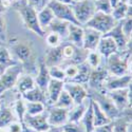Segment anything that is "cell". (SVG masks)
<instances>
[{"label":"cell","mask_w":132,"mask_h":132,"mask_svg":"<svg viewBox=\"0 0 132 132\" xmlns=\"http://www.w3.org/2000/svg\"><path fill=\"white\" fill-rule=\"evenodd\" d=\"M11 52L18 63L21 64L23 73L35 76L38 69V59L33 45L28 40H14L11 43Z\"/></svg>","instance_id":"6da1fadb"},{"label":"cell","mask_w":132,"mask_h":132,"mask_svg":"<svg viewBox=\"0 0 132 132\" xmlns=\"http://www.w3.org/2000/svg\"><path fill=\"white\" fill-rule=\"evenodd\" d=\"M11 6H13L19 14V16L22 19V22L24 24V27L33 32L34 34H36L39 37L45 38L46 33L43 31L37 20V12L31 7L26 0H15V1L11 2Z\"/></svg>","instance_id":"7a4b0ae2"},{"label":"cell","mask_w":132,"mask_h":132,"mask_svg":"<svg viewBox=\"0 0 132 132\" xmlns=\"http://www.w3.org/2000/svg\"><path fill=\"white\" fill-rule=\"evenodd\" d=\"M106 68L110 75L123 76L131 74V52H116L106 59Z\"/></svg>","instance_id":"3957f363"},{"label":"cell","mask_w":132,"mask_h":132,"mask_svg":"<svg viewBox=\"0 0 132 132\" xmlns=\"http://www.w3.org/2000/svg\"><path fill=\"white\" fill-rule=\"evenodd\" d=\"M89 92V96L98 105L105 114L111 119H115L122 115V112L116 108L112 100L110 98L105 91H88Z\"/></svg>","instance_id":"277c9868"},{"label":"cell","mask_w":132,"mask_h":132,"mask_svg":"<svg viewBox=\"0 0 132 132\" xmlns=\"http://www.w3.org/2000/svg\"><path fill=\"white\" fill-rule=\"evenodd\" d=\"M116 22L117 21H115V19L111 16V14L95 12V14L91 17V19L82 27L91 28L97 32H100L102 35H104L111 30L116 24Z\"/></svg>","instance_id":"5b68a950"},{"label":"cell","mask_w":132,"mask_h":132,"mask_svg":"<svg viewBox=\"0 0 132 132\" xmlns=\"http://www.w3.org/2000/svg\"><path fill=\"white\" fill-rule=\"evenodd\" d=\"M71 7L76 21L80 26L86 24L96 12L94 0H82V1L74 2Z\"/></svg>","instance_id":"8992f818"},{"label":"cell","mask_w":132,"mask_h":132,"mask_svg":"<svg viewBox=\"0 0 132 132\" xmlns=\"http://www.w3.org/2000/svg\"><path fill=\"white\" fill-rule=\"evenodd\" d=\"M22 73H23V69L20 63L6 68L3 71V73L0 75V94L15 88L19 76Z\"/></svg>","instance_id":"52a82bcc"},{"label":"cell","mask_w":132,"mask_h":132,"mask_svg":"<svg viewBox=\"0 0 132 132\" xmlns=\"http://www.w3.org/2000/svg\"><path fill=\"white\" fill-rule=\"evenodd\" d=\"M109 75L110 74L106 65L103 63L98 65L97 68L92 69L89 80L87 82L88 91H104V84Z\"/></svg>","instance_id":"ba28073f"},{"label":"cell","mask_w":132,"mask_h":132,"mask_svg":"<svg viewBox=\"0 0 132 132\" xmlns=\"http://www.w3.org/2000/svg\"><path fill=\"white\" fill-rule=\"evenodd\" d=\"M48 6L52 10L55 18L63 20V21H67V22H69V23L78 24V22L76 21V19L74 17L71 5L57 2V1H55V0H51L50 3L48 4Z\"/></svg>","instance_id":"9c48e42d"},{"label":"cell","mask_w":132,"mask_h":132,"mask_svg":"<svg viewBox=\"0 0 132 132\" xmlns=\"http://www.w3.org/2000/svg\"><path fill=\"white\" fill-rule=\"evenodd\" d=\"M63 89L69 93L74 105L81 104L87 98H89V92H88L86 86L84 85L67 80L63 84Z\"/></svg>","instance_id":"30bf717a"},{"label":"cell","mask_w":132,"mask_h":132,"mask_svg":"<svg viewBox=\"0 0 132 132\" xmlns=\"http://www.w3.org/2000/svg\"><path fill=\"white\" fill-rule=\"evenodd\" d=\"M23 123L36 132H46L51 127L48 123V109L37 115H29L26 113Z\"/></svg>","instance_id":"8fae6325"},{"label":"cell","mask_w":132,"mask_h":132,"mask_svg":"<svg viewBox=\"0 0 132 132\" xmlns=\"http://www.w3.org/2000/svg\"><path fill=\"white\" fill-rule=\"evenodd\" d=\"M68 109L55 106L48 107V123L51 127H62L68 122Z\"/></svg>","instance_id":"7c38bea8"},{"label":"cell","mask_w":132,"mask_h":132,"mask_svg":"<svg viewBox=\"0 0 132 132\" xmlns=\"http://www.w3.org/2000/svg\"><path fill=\"white\" fill-rule=\"evenodd\" d=\"M130 86L128 88H126V89L105 91L107 93V95L112 100V102L114 103V105L116 106V108L120 112H123L124 110H126L128 108H131V101L128 97V91H129Z\"/></svg>","instance_id":"4fadbf2b"},{"label":"cell","mask_w":132,"mask_h":132,"mask_svg":"<svg viewBox=\"0 0 132 132\" xmlns=\"http://www.w3.org/2000/svg\"><path fill=\"white\" fill-rule=\"evenodd\" d=\"M132 85L131 74H126L123 76H112L109 75L104 84V91H112L118 89H126Z\"/></svg>","instance_id":"5bb4252c"},{"label":"cell","mask_w":132,"mask_h":132,"mask_svg":"<svg viewBox=\"0 0 132 132\" xmlns=\"http://www.w3.org/2000/svg\"><path fill=\"white\" fill-rule=\"evenodd\" d=\"M106 36H109L111 37L117 46V49H118V52H123V51H126V48H127V43L128 41L131 39H128L125 35L124 33L122 31V20L120 21H117L116 24L110 30L108 33H106V34H104Z\"/></svg>","instance_id":"9a60e30c"},{"label":"cell","mask_w":132,"mask_h":132,"mask_svg":"<svg viewBox=\"0 0 132 132\" xmlns=\"http://www.w3.org/2000/svg\"><path fill=\"white\" fill-rule=\"evenodd\" d=\"M34 79L36 86L39 89L46 92L47 87L51 80V76L49 74V68L46 65L43 58H38V69H37V73L34 76Z\"/></svg>","instance_id":"2e32d148"},{"label":"cell","mask_w":132,"mask_h":132,"mask_svg":"<svg viewBox=\"0 0 132 132\" xmlns=\"http://www.w3.org/2000/svg\"><path fill=\"white\" fill-rule=\"evenodd\" d=\"M102 34L91 28L84 27V42H82V48L85 50L91 51L96 50L98 42L102 38Z\"/></svg>","instance_id":"e0dca14e"},{"label":"cell","mask_w":132,"mask_h":132,"mask_svg":"<svg viewBox=\"0 0 132 132\" xmlns=\"http://www.w3.org/2000/svg\"><path fill=\"white\" fill-rule=\"evenodd\" d=\"M46 65L48 68L55 67V65H61L63 62L62 57V43L58 47L49 48L46 52V55L43 57Z\"/></svg>","instance_id":"ac0fdd59"},{"label":"cell","mask_w":132,"mask_h":132,"mask_svg":"<svg viewBox=\"0 0 132 132\" xmlns=\"http://www.w3.org/2000/svg\"><path fill=\"white\" fill-rule=\"evenodd\" d=\"M98 53L102 55V57L107 59L110 55H112L116 52H118V49H117V46L115 41L109 36H106V35H103L100 42H98V46H97V49Z\"/></svg>","instance_id":"d6986e66"},{"label":"cell","mask_w":132,"mask_h":132,"mask_svg":"<svg viewBox=\"0 0 132 132\" xmlns=\"http://www.w3.org/2000/svg\"><path fill=\"white\" fill-rule=\"evenodd\" d=\"M72 45L82 48V42H84V27L79 24H74L69 23L68 27V37L65 39Z\"/></svg>","instance_id":"ffe728a7"},{"label":"cell","mask_w":132,"mask_h":132,"mask_svg":"<svg viewBox=\"0 0 132 132\" xmlns=\"http://www.w3.org/2000/svg\"><path fill=\"white\" fill-rule=\"evenodd\" d=\"M63 84L64 81L61 80H57V79H53L51 78L47 90H46V94L48 97V106H53L55 104V102L57 101V98L60 94V92L63 90Z\"/></svg>","instance_id":"44dd1931"},{"label":"cell","mask_w":132,"mask_h":132,"mask_svg":"<svg viewBox=\"0 0 132 132\" xmlns=\"http://www.w3.org/2000/svg\"><path fill=\"white\" fill-rule=\"evenodd\" d=\"M113 132H127L128 126L131 124V108H128L122 112L119 117L112 120Z\"/></svg>","instance_id":"7402d4cb"},{"label":"cell","mask_w":132,"mask_h":132,"mask_svg":"<svg viewBox=\"0 0 132 132\" xmlns=\"http://www.w3.org/2000/svg\"><path fill=\"white\" fill-rule=\"evenodd\" d=\"M35 86H36V84H35L34 76L31 74H28V73H22L19 76V78L16 82L15 89L20 95H22L27 91L33 89Z\"/></svg>","instance_id":"603a6c76"},{"label":"cell","mask_w":132,"mask_h":132,"mask_svg":"<svg viewBox=\"0 0 132 132\" xmlns=\"http://www.w3.org/2000/svg\"><path fill=\"white\" fill-rule=\"evenodd\" d=\"M68 27H69V22H67V21L54 18L52 20V22L49 24V27L46 29L45 33H48V32L57 33L61 37V39L65 41V39L68 37Z\"/></svg>","instance_id":"cb8c5ba5"},{"label":"cell","mask_w":132,"mask_h":132,"mask_svg":"<svg viewBox=\"0 0 132 132\" xmlns=\"http://www.w3.org/2000/svg\"><path fill=\"white\" fill-rule=\"evenodd\" d=\"M89 102H90V96H89V98H87V100H86L85 102H82L81 104L74 105V106L69 110V113H68V122H74V123L80 122L82 115L85 114L88 106H89Z\"/></svg>","instance_id":"d4e9b609"},{"label":"cell","mask_w":132,"mask_h":132,"mask_svg":"<svg viewBox=\"0 0 132 132\" xmlns=\"http://www.w3.org/2000/svg\"><path fill=\"white\" fill-rule=\"evenodd\" d=\"M21 97H22L26 102H40V103H43L48 106V97H47L46 92L39 89L37 86H35L33 89L23 93L21 95Z\"/></svg>","instance_id":"484cf974"},{"label":"cell","mask_w":132,"mask_h":132,"mask_svg":"<svg viewBox=\"0 0 132 132\" xmlns=\"http://www.w3.org/2000/svg\"><path fill=\"white\" fill-rule=\"evenodd\" d=\"M14 120H17V117L13 108L3 105L0 106V129L6 128Z\"/></svg>","instance_id":"4316f807"},{"label":"cell","mask_w":132,"mask_h":132,"mask_svg":"<svg viewBox=\"0 0 132 132\" xmlns=\"http://www.w3.org/2000/svg\"><path fill=\"white\" fill-rule=\"evenodd\" d=\"M77 67H78L77 74H76V76L72 80H69V81H73V82H77V84L87 86V82H88V80H89L90 73H91L92 69L86 61L77 64Z\"/></svg>","instance_id":"83f0119b"},{"label":"cell","mask_w":132,"mask_h":132,"mask_svg":"<svg viewBox=\"0 0 132 132\" xmlns=\"http://www.w3.org/2000/svg\"><path fill=\"white\" fill-rule=\"evenodd\" d=\"M91 98V97H90ZM91 103H92V109H93V117H94V128L98 126H103L106 124H109L110 122H112L110 119L103 110L98 107V105L91 98Z\"/></svg>","instance_id":"f1b7e54d"},{"label":"cell","mask_w":132,"mask_h":132,"mask_svg":"<svg viewBox=\"0 0 132 132\" xmlns=\"http://www.w3.org/2000/svg\"><path fill=\"white\" fill-rule=\"evenodd\" d=\"M55 18L52 10L49 6H46L45 9H42L41 11L37 12V20L40 28L46 31V29L49 27V24L52 22V20Z\"/></svg>","instance_id":"f546056e"},{"label":"cell","mask_w":132,"mask_h":132,"mask_svg":"<svg viewBox=\"0 0 132 132\" xmlns=\"http://www.w3.org/2000/svg\"><path fill=\"white\" fill-rule=\"evenodd\" d=\"M17 63L18 61L13 58L10 49L1 43L0 45V67H2L3 69H6L11 67V65H14Z\"/></svg>","instance_id":"4dcf8cb0"},{"label":"cell","mask_w":132,"mask_h":132,"mask_svg":"<svg viewBox=\"0 0 132 132\" xmlns=\"http://www.w3.org/2000/svg\"><path fill=\"white\" fill-rule=\"evenodd\" d=\"M80 124L84 126L86 132H92L94 130V117H93V109H92L91 98L89 102V106H88L85 114L82 115V117L80 119Z\"/></svg>","instance_id":"1f68e13d"},{"label":"cell","mask_w":132,"mask_h":132,"mask_svg":"<svg viewBox=\"0 0 132 132\" xmlns=\"http://www.w3.org/2000/svg\"><path fill=\"white\" fill-rule=\"evenodd\" d=\"M26 111L29 115H37L45 112L48 109V106L40 102H26Z\"/></svg>","instance_id":"d6a6232c"},{"label":"cell","mask_w":132,"mask_h":132,"mask_svg":"<svg viewBox=\"0 0 132 132\" xmlns=\"http://www.w3.org/2000/svg\"><path fill=\"white\" fill-rule=\"evenodd\" d=\"M55 107H58V108H63V109H68L70 110L73 106H74V103L72 101V98L71 96L69 95V93L65 91L64 89L60 92L58 98H57V101L55 102V104L53 105Z\"/></svg>","instance_id":"836d02e7"},{"label":"cell","mask_w":132,"mask_h":132,"mask_svg":"<svg viewBox=\"0 0 132 132\" xmlns=\"http://www.w3.org/2000/svg\"><path fill=\"white\" fill-rule=\"evenodd\" d=\"M13 110L15 112V115L17 117V120L19 123H23V119H24V115L27 113L26 111V103L22 97H18L17 100L15 101L14 105H13Z\"/></svg>","instance_id":"e575fe53"},{"label":"cell","mask_w":132,"mask_h":132,"mask_svg":"<svg viewBox=\"0 0 132 132\" xmlns=\"http://www.w3.org/2000/svg\"><path fill=\"white\" fill-rule=\"evenodd\" d=\"M103 61V57L102 55L98 53L97 50H91L88 51L87 54V58H86V62L91 67V69H95L98 65L102 64Z\"/></svg>","instance_id":"d590c367"},{"label":"cell","mask_w":132,"mask_h":132,"mask_svg":"<svg viewBox=\"0 0 132 132\" xmlns=\"http://www.w3.org/2000/svg\"><path fill=\"white\" fill-rule=\"evenodd\" d=\"M129 5H131V4L120 2L117 6H115L114 9H112L111 16L115 19V21L124 20V19L127 17V12H128V7H129Z\"/></svg>","instance_id":"8d00e7d4"},{"label":"cell","mask_w":132,"mask_h":132,"mask_svg":"<svg viewBox=\"0 0 132 132\" xmlns=\"http://www.w3.org/2000/svg\"><path fill=\"white\" fill-rule=\"evenodd\" d=\"M46 41H47V45L50 48H55V47H58L62 43V39L61 37L57 34V33H54V32H48L46 33Z\"/></svg>","instance_id":"74e56055"},{"label":"cell","mask_w":132,"mask_h":132,"mask_svg":"<svg viewBox=\"0 0 132 132\" xmlns=\"http://www.w3.org/2000/svg\"><path fill=\"white\" fill-rule=\"evenodd\" d=\"M60 67H62V69L64 71L67 80H72L76 76L77 71H78L77 64H74V63H67V62H64V63H62L60 65ZM67 80H65V81H67Z\"/></svg>","instance_id":"f35d334b"},{"label":"cell","mask_w":132,"mask_h":132,"mask_svg":"<svg viewBox=\"0 0 132 132\" xmlns=\"http://www.w3.org/2000/svg\"><path fill=\"white\" fill-rule=\"evenodd\" d=\"M49 74L51 76V78H53V79H57V80H61V81L67 80L64 71L60 65H55V67L49 68Z\"/></svg>","instance_id":"ab89813d"},{"label":"cell","mask_w":132,"mask_h":132,"mask_svg":"<svg viewBox=\"0 0 132 132\" xmlns=\"http://www.w3.org/2000/svg\"><path fill=\"white\" fill-rule=\"evenodd\" d=\"M94 5L96 12H102L105 14H111L112 6L109 0H94Z\"/></svg>","instance_id":"60d3db41"},{"label":"cell","mask_w":132,"mask_h":132,"mask_svg":"<svg viewBox=\"0 0 132 132\" xmlns=\"http://www.w3.org/2000/svg\"><path fill=\"white\" fill-rule=\"evenodd\" d=\"M62 132H86L84 126L78 123H74V122H67L62 127Z\"/></svg>","instance_id":"b9f144b4"},{"label":"cell","mask_w":132,"mask_h":132,"mask_svg":"<svg viewBox=\"0 0 132 132\" xmlns=\"http://www.w3.org/2000/svg\"><path fill=\"white\" fill-rule=\"evenodd\" d=\"M28 2V4L34 9L36 12H39L42 9H45L46 6H48V4L50 3L51 0H26Z\"/></svg>","instance_id":"7bdbcfd3"},{"label":"cell","mask_w":132,"mask_h":132,"mask_svg":"<svg viewBox=\"0 0 132 132\" xmlns=\"http://www.w3.org/2000/svg\"><path fill=\"white\" fill-rule=\"evenodd\" d=\"M122 31L124 33V35L130 39L132 36V17L125 18L122 20Z\"/></svg>","instance_id":"ee69618b"},{"label":"cell","mask_w":132,"mask_h":132,"mask_svg":"<svg viewBox=\"0 0 132 132\" xmlns=\"http://www.w3.org/2000/svg\"><path fill=\"white\" fill-rule=\"evenodd\" d=\"M7 39L6 35V23H5V19L3 16V13L0 14V42L3 43Z\"/></svg>","instance_id":"f6af8a7d"},{"label":"cell","mask_w":132,"mask_h":132,"mask_svg":"<svg viewBox=\"0 0 132 132\" xmlns=\"http://www.w3.org/2000/svg\"><path fill=\"white\" fill-rule=\"evenodd\" d=\"M5 132H20L21 131V123L18 120H14L6 128H4Z\"/></svg>","instance_id":"bcb514c9"},{"label":"cell","mask_w":132,"mask_h":132,"mask_svg":"<svg viewBox=\"0 0 132 132\" xmlns=\"http://www.w3.org/2000/svg\"><path fill=\"white\" fill-rule=\"evenodd\" d=\"M93 132H113V124L112 122H110L109 124L95 127Z\"/></svg>","instance_id":"7dc6e473"},{"label":"cell","mask_w":132,"mask_h":132,"mask_svg":"<svg viewBox=\"0 0 132 132\" xmlns=\"http://www.w3.org/2000/svg\"><path fill=\"white\" fill-rule=\"evenodd\" d=\"M20 132H36V131L30 128L29 126H27L24 123H21V131Z\"/></svg>","instance_id":"c3c4849f"},{"label":"cell","mask_w":132,"mask_h":132,"mask_svg":"<svg viewBox=\"0 0 132 132\" xmlns=\"http://www.w3.org/2000/svg\"><path fill=\"white\" fill-rule=\"evenodd\" d=\"M46 132H62L61 127H50Z\"/></svg>","instance_id":"681fc988"},{"label":"cell","mask_w":132,"mask_h":132,"mask_svg":"<svg viewBox=\"0 0 132 132\" xmlns=\"http://www.w3.org/2000/svg\"><path fill=\"white\" fill-rule=\"evenodd\" d=\"M109 1H110V4H111L112 9H114L115 6H117L120 3V0H109Z\"/></svg>","instance_id":"f907efd6"},{"label":"cell","mask_w":132,"mask_h":132,"mask_svg":"<svg viewBox=\"0 0 132 132\" xmlns=\"http://www.w3.org/2000/svg\"><path fill=\"white\" fill-rule=\"evenodd\" d=\"M57 2H60V3H64V4H69V5H72L74 2L73 0H55Z\"/></svg>","instance_id":"816d5d0a"},{"label":"cell","mask_w":132,"mask_h":132,"mask_svg":"<svg viewBox=\"0 0 132 132\" xmlns=\"http://www.w3.org/2000/svg\"><path fill=\"white\" fill-rule=\"evenodd\" d=\"M5 10V6L3 5V0H0V14H2Z\"/></svg>","instance_id":"f5cc1de1"},{"label":"cell","mask_w":132,"mask_h":132,"mask_svg":"<svg viewBox=\"0 0 132 132\" xmlns=\"http://www.w3.org/2000/svg\"><path fill=\"white\" fill-rule=\"evenodd\" d=\"M120 2H123V3H128V4H131V0H120Z\"/></svg>","instance_id":"db71d44e"},{"label":"cell","mask_w":132,"mask_h":132,"mask_svg":"<svg viewBox=\"0 0 132 132\" xmlns=\"http://www.w3.org/2000/svg\"><path fill=\"white\" fill-rule=\"evenodd\" d=\"M127 132H132V124H130V125L128 126V130H127Z\"/></svg>","instance_id":"11a10c76"},{"label":"cell","mask_w":132,"mask_h":132,"mask_svg":"<svg viewBox=\"0 0 132 132\" xmlns=\"http://www.w3.org/2000/svg\"><path fill=\"white\" fill-rule=\"evenodd\" d=\"M78 1H82V0H73V2H78Z\"/></svg>","instance_id":"9f6ffc18"},{"label":"cell","mask_w":132,"mask_h":132,"mask_svg":"<svg viewBox=\"0 0 132 132\" xmlns=\"http://www.w3.org/2000/svg\"><path fill=\"white\" fill-rule=\"evenodd\" d=\"M0 132H5V130L4 129H0Z\"/></svg>","instance_id":"6f0895ef"},{"label":"cell","mask_w":132,"mask_h":132,"mask_svg":"<svg viewBox=\"0 0 132 132\" xmlns=\"http://www.w3.org/2000/svg\"><path fill=\"white\" fill-rule=\"evenodd\" d=\"M0 106H1V101H0Z\"/></svg>","instance_id":"680465c9"},{"label":"cell","mask_w":132,"mask_h":132,"mask_svg":"<svg viewBox=\"0 0 132 132\" xmlns=\"http://www.w3.org/2000/svg\"><path fill=\"white\" fill-rule=\"evenodd\" d=\"M0 45H1V42H0Z\"/></svg>","instance_id":"91938a15"},{"label":"cell","mask_w":132,"mask_h":132,"mask_svg":"<svg viewBox=\"0 0 132 132\" xmlns=\"http://www.w3.org/2000/svg\"><path fill=\"white\" fill-rule=\"evenodd\" d=\"M92 132H93V131H92Z\"/></svg>","instance_id":"94428289"}]
</instances>
